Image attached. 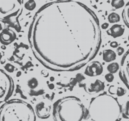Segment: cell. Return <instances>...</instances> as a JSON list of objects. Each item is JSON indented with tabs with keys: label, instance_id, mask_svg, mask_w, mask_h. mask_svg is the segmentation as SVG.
I'll return each mask as SVG.
<instances>
[{
	"label": "cell",
	"instance_id": "1",
	"mask_svg": "<svg viewBox=\"0 0 129 121\" xmlns=\"http://www.w3.org/2000/svg\"><path fill=\"white\" fill-rule=\"evenodd\" d=\"M98 17L75 0H54L35 13L28 40L35 57L56 72L82 68L96 56L101 44Z\"/></svg>",
	"mask_w": 129,
	"mask_h": 121
},
{
	"label": "cell",
	"instance_id": "2",
	"mask_svg": "<svg viewBox=\"0 0 129 121\" xmlns=\"http://www.w3.org/2000/svg\"><path fill=\"white\" fill-rule=\"evenodd\" d=\"M123 107L116 97L106 92L91 98L87 109L89 121H119L122 117Z\"/></svg>",
	"mask_w": 129,
	"mask_h": 121
},
{
	"label": "cell",
	"instance_id": "3",
	"mask_svg": "<svg viewBox=\"0 0 129 121\" xmlns=\"http://www.w3.org/2000/svg\"><path fill=\"white\" fill-rule=\"evenodd\" d=\"M54 121H85L87 109L81 100L75 96H66L56 101L53 105Z\"/></svg>",
	"mask_w": 129,
	"mask_h": 121
},
{
	"label": "cell",
	"instance_id": "4",
	"mask_svg": "<svg viewBox=\"0 0 129 121\" xmlns=\"http://www.w3.org/2000/svg\"><path fill=\"white\" fill-rule=\"evenodd\" d=\"M0 121H36V115L29 103L15 98L0 107Z\"/></svg>",
	"mask_w": 129,
	"mask_h": 121
},
{
	"label": "cell",
	"instance_id": "5",
	"mask_svg": "<svg viewBox=\"0 0 129 121\" xmlns=\"http://www.w3.org/2000/svg\"><path fill=\"white\" fill-rule=\"evenodd\" d=\"M23 0H0V22L8 23L20 30L18 18L23 11Z\"/></svg>",
	"mask_w": 129,
	"mask_h": 121
},
{
	"label": "cell",
	"instance_id": "6",
	"mask_svg": "<svg viewBox=\"0 0 129 121\" xmlns=\"http://www.w3.org/2000/svg\"><path fill=\"white\" fill-rule=\"evenodd\" d=\"M13 88L14 84L11 76L0 69V103L8 100L13 93Z\"/></svg>",
	"mask_w": 129,
	"mask_h": 121
},
{
	"label": "cell",
	"instance_id": "7",
	"mask_svg": "<svg viewBox=\"0 0 129 121\" xmlns=\"http://www.w3.org/2000/svg\"><path fill=\"white\" fill-rule=\"evenodd\" d=\"M119 77L129 90V49L121 59L119 69Z\"/></svg>",
	"mask_w": 129,
	"mask_h": 121
},
{
	"label": "cell",
	"instance_id": "8",
	"mask_svg": "<svg viewBox=\"0 0 129 121\" xmlns=\"http://www.w3.org/2000/svg\"><path fill=\"white\" fill-rule=\"evenodd\" d=\"M103 72V66L102 64L98 60H93L86 66L84 74L89 77H95L100 76Z\"/></svg>",
	"mask_w": 129,
	"mask_h": 121
},
{
	"label": "cell",
	"instance_id": "9",
	"mask_svg": "<svg viewBox=\"0 0 129 121\" xmlns=\"http://www.w3.org/2000/svg\"><path fill=\"white\" fill-rule=\"evenodd\" d=\"M17 39V34L10 28H5L0 33V42L4 45L12 44Z\"/></svg>",
	"mask_w": 129,
	"mask_h": 121
},
{
	"label": "cell",
	"instance_id": "10",
	"mask_svg": "<svg viewBox=\"0 0 129 121\" xmlns=\"http://www.w3.org/2000/svg\"><path fill=\"white\" fill-rule=\"evenodd\" d=\"M51 107L44 102H40L36 106V113L39 118L46 119L50 116Z\"/></svg>",
	"mask_w": 129,
	"mask_h": 121
},
{
	"label": "cell",
	"instance_id": "11",
	"mask_svg": "<svg viewBox=\"0 0 129 121\" xmlns=\"http://www.w3.org/2000/svg\"><path fill=\"white\" fill-rule=\"evenodd\" d=\"M125 32V27L121 24H114L107 30V34L113 38H118L122 36Z\"/></svg>",
	"mask_w": 129,
	"mask_h": 121
},
{
	"label": "cell",
	"instance_id": "12",
	"mask_svg": "<svg viewBox=\"0 0 129 121\" xmlns=\"http://www.w3.org/2000/svg\"><path fill=\"white\" fill-rule=\"evenodd\" d=\"M105 83L100 80H96L94 83H92L88 87L87 92L90 94H95L105 90Z\"/></svg>",
	"mask_w": 129,
	"mask_h": 121
},
{
	"label": "cell",
	"instance_id": "13",
	"mask_svg": "<svg viewBox=\"0 0 129 121\" xmlns=\"http://www.w3.org/2000/svg\"><path fill=\"white\" fill-rule=\"evenodd\" d=\"M116 59V54L111 49H106L103 52V59L106 63H111Z\"/></svg>",
	"mask_w": 129,
	"mask_h": 121
},
{
	"label": "cell",
	"instance_id": "14",
	"mask_svg": "<svg viewBox=\"0 0 129 121\" xmlns=\"http://www.w3.org/2000/svg\"><path fill=\"white\" fill-rule=\"evenodd\" d=\"M109 93L111 95H116L118 97H122L126 94V90L121 86H116L111 85L108 89Z\"/></svg>",
	"mask_w": 129,
	"mask_h": 121
},
{
	"label": "cell",
	"instance_id": "15",
	"mask_svg": "<svg viewBox=\"0 0 129 121\" xmlns=\"http://www.w3.org/2000/svg\"><path fill=\"white\" fill-rule=\"evenodd\" d=\"M121 17H122L123 23L125 26L129 28V2L124 6V8L121 12Z\"/></svg>",
	"mask_w": 129,
	"mask_h": 121
},
{
	"label": "cell",
	"instance_id": "16",
	"mask_svg": "<svg viewBox=\"0 0 129 121\" xmlns=\"http://www.w3.org/2000/svg\"><path fill=\"white\" fill-rule=\"evenodd\" d=\"M119 69H120V65L116 62L111 63L107 66V70L111 74L116 73L118 71H119Z\"/></svg>",
	"mask_w": 129,
	"mask_h": 121
},
{
	"label": "cell",
	"instance_id": "17",
	"mask_svg": "<svg viewBox=\"0 0 129 121\" xmlns=\"http://www.w3.org/2000/svg\"><path fill=\"white\" fill-rule=\"evenodd\" d=\"M122 117L123 118L129 120V95L126 98L125 106L123 108Z\"/></svg>",
	"mask_w": 129,
	"mask_h": 121
},
{
	"label": "cell",
	"instance_id": "18",
	"mask_svg": "<svg viewBox=\"0 0 129 121\" xmlns=\"http://www.w3.org/2000/svg\"><path fill=\"white\" fill-rule=\"evenodd\" d=\"M108 20L110 23H116L120 21V17L118 13H111L108 17Z\"/></svg>",
	"mask_w": 129,
	"mask_h": 121
},
{
	"label": "cell",
	"instance_id": "19",
	"mask_svg": "<svg viewBox=\"0 0 129 121\" xmlns=\"http://www.w3.org/2000/svg\"><path fill=\"white\" fill-rule=\"evenodd\" d=\"M111 5L115 9H120V8L124 7L125 2H124V0H112Z\"/></svg>",
	"mask_w": 129,
	"mask_h": 121
},
{
	"label": "cell",
	"instance_id": "20",
	"mask_svg": "<svg viewBox=\"0 0 129 121\" xmlns=\"http://www.w3.org/2000/svg\"><path fill=\"white\" fill-rule=\"evenodd\" d=\"M36 7V3L34 0H28L24 4V8L27 10H34Z\"/></svg>",
	"mask_w": 129,
	"mask_h": 121
},
{
	"label": "cell",
	"instance_id": "21",
	"mask_svg": "<svg viewBox=\"0 0 129 121\" xmlns=\"http://www.w3.org/2000/svg\"><path fill=\"white\" fill-rule=\"evenodd\" d=\"M38 80L36 78H32L30 79L28 81V86L30 89H34L38 86Z\"/></svg>",
	"mask_w": 129,
	"mask_h": 121
},
{
	"label": "cell",
	"instance_id": "22",
	"mask_svg": "<svg viewBox=\"0 0 129 121\" xmlns=\"http://www.w3.org/2000/svg\"><path fill=\"white\" fill-rule=\"evenodd\" d=\"M5 69L9 73H13L15 70V66H13L10 63H7V65L5 66Z\"/></svg>",
	"mask_w": 129,
	"mask_h": 121
},
{
	"label": "cell",
	"instance_id": "23",
	"mask_svg": "<svg viewBox=\"0 0 129 121\" xmlns=\"http://www.w3.org/2000/svg\"><path fill=\"white\" fill-rule=\"evenodd\" d=\"M105 78L106 80V81H107L108 83H111L113 82V81L114 80V76L113 74H111L110 73L106 74L105 76Z\"/></svg>",
	"mask_w": 129,
	"mask_h": 121
},
{
	"label": "cell",
	"instance_id": "24",
	"mask_svg": "<svg viewBox=\"0 0 129 121\" xmlns=\"http://www.w3.org/2000/svg\"><path fill=\"white\" fill-rule=\"evenodd\" d=\"M124 49L122 47H118L117 49H116V52H117L118 55L120 56V55H122L124 53Z\"/></svg>",
	"mask_w": 129,
	"mask_h": 121
},
{
	"label": "cell",
	"instance_id": "25",
	"mask_svg": "<svg viewBox=\"0 0 129 121\" xmlns=\"http://www.w3.org/2000/svg\"><path fill=\"white\" fill-rule=\"evenodd\" d=\"M110 47H111L112 48H117L118 47V44L117 42L113 41L111 42L110 43Z\"/></svg>",
	"mask_w": 129,
	"mask_h": 121
},
{
	"label": "cell",
	"instance_id": "26",
	"mask_svg": "<svg viewBox=\"0 0 129 121\" xmlns=\"http://www.w3.org/2000/svg\"><path fill=\"white\" fill-rule=\"evenodd\" d=\"M108 27H109V24L108 23H103L102 25H101V28H103V30H106Z\"/></svg>",
	"mask_w": 129,
	"mask_h": 121
},
{
	"label": "cell",
	"instance_id": "27",
	"mask_svg": "<svg viewBox=\"0 0 129 121\" xmlns=\"http://www.w3.org/2000/svg\"><path fill=\"white\" fill-rule=\"evenodd\" d=\"M2 57H3V54H2V53L0 52V62H1V60H2Z\"/></svg>",
	"mask_w": 129,
	"mask_h": 121
},
{
	"label": "cell",
	"instance_id": "28",
	"mask_svg": "<svg viewBox=\"0 0 129 121\" xmlns=\"http://www.w3.org/2000/svg\"><path fill=\"white\" fill-rule=\"evenodd\" d=\"M2 30H3V27H2V24H1V23H0V31H2Z\"/></svg>",
	"mask_w": 129,
	"mask_h": 121
},
{
	"label": "cell",
	"instance_id": "29",
	"mask_svg": "<svg viewBox=\"0 0 129 121\" xmlns=\"http://www.w3.org/2000/svg\"><path fill=\"white\" fill-rule=\"evenodd\" d=\"M128 42H129V35H128Z\"/></svg>",
	"mask_w": 129,
	"mask_h": 121
},
{
	"label": "cell",
	"instance_id": "30",
	"mask_svg": "<svg viewBox=\"0 0 129 121\" xmlns=\"http://www.w3.org/2000/svg\"><path fill=\"white\" fill-rule=\"evenodd\" d=\"M51 2H53V1H54V0H50Z\"/></svg>",
	"mask_w": 129,
	"mask_h": 121
},
{
	"label": "cell",
	"instance_id": "31",
	"mask_svg": "<svg viewBox=\"0 0 129 121\" xmlns=\"http://www.w3.org/2000/svg\"><path fill=\"white\" fill-rule=\"evenodd\" d=\"M75 1H77V0H75Z\"/></svg>",
	"mask_w": 129,
	"mask_h": 121
},
{
	"label": "cell",
	"instance_id": "32",
	"mask_svg": "<svg viewBox=\"0 0 129 121\" xmlns=\"http://www.w3.org/2000/svg\"><path fill=\"white\" fill-rule=\"evenodd\" d=\"M128 121H129V120H128Z\"/></svg>",
	"mask_w": 129,
	"mask_h": 121
}]
</instances>
